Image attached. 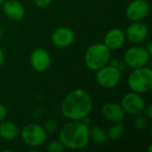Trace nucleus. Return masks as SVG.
Listing matches in <instances>:
<instances>
[{
  "label": "nucleus",
  "mask_w": 152,
  "mask_h": 152,
  "mask_svg": "<svg viewBox=\"0 0 152 152\" xmlns=\"http://www.w3.org/2000/svg\"><path fill=\"white\" fill-rule=\"evenodd\" d=\"M93 110V99L84 89H74L69 92L61 104V112L69 120L81 121L90 115Z\"/></svg>",
  "instance_id": "obj_1"
},
{
  "label": "nucleus",
  "mask_w": 152,
  "mask_h": 152,
  "mask_svg": "<svg viewBox=\"0 0 152 152\" xmlns=\"http://www.w3.org/2000/svg\"><path fill=\"white\" fill-rule=\"evenodd\" d=\"M59 140L66 149L72 151L82 150L88 145L90 141L89 126L82 121L70 120L60 129Z\"/></svg>",
  "instance_id": "obj_2"
},
{
  "label": "nucleus",
  "mask_w": 152,
  "mask_h": 152,
  "mask_svg": "<svg viewBox=\"0 0 152 152\" xmlns=\"http://www.w3.org/2000/svg\"><path fill=\"white\" fill-rule=\"evenodd\" d=\"M110 59L111 51L103 43H95L91 45L86 49L84 56L86 66L93 71H96L109 64Z\"/></svg>",
  "instance_id": "obj_3"
},
{
  "label": "nucleus",
  "mask_w": 152,
  "mask_h": 152,
  "mask_svg": "<svg viewBox=\"0 0 152 152\" xmlns=\"http://www.w3.org/2000/svg\"><path fill=\"white\" fill-rule=\"evenodd\" d=\"M126 82L130 91L140 94H147L152 88V69L147 66L133 69Z\"/></svg>",
  "instance_id": "obj_4"
},
{
  "label": "nucleus",
  "mask_w": 152,
  "mask_h": 152,
  "mask_svg": "<svg viewBox=\"0 0 152 152\" xmlns=\"http://www.w3.org/2000/svg\"><path fill=\"white\" fill-rule=\"evenodd\" d=\"M20 135L26 145L31 148H38L46 142L48 134L44 126L36 123H30L27 124L20 131Z\"/></svg>",
  "instance_id": "obj_5"
},
{
  "label": "nucleus",
  "mask_w": 152,
  "mask_h": 152,
  "mask_svg": "<svg viewBox=\"0 0 152 152\" xmlns=\"http://www.w3.org/2000/svg\"><path fill=\"white\" fill-rule=\"evenodd\" d=\"M151 53L144 46L135 45L127 48L123 56V61L126 67L130 69H137L147 66L150 59Z\"/></svg>",
  "instance_id": "obj_6"
},
{
  "label": "nucleus",
  "mask_w": 152,
  "mask_h": 152,
  "mask_svg": "<svg viewBox=\"0 0 152 152\" xmlns=\"http://www.w3.org/2000/svg\"><path fill=\"white\" fill-rule=\"evenodd\" d=\"M122 71L110 64L96 70L95 80L97 84L104 89H113L120 82Z\"/></svg>",
  "instance_id": "obj_7"
},
{
  "label": "nucleus",
  "mask_w": 152,
  "mask_h": 152,
  "mask_svg": "<svg viewBox=\"0 0 152 152\" xmlns=\"http://www.w3.org/2000/svg\"><path fill=\"white\" fill-rule=\"evenodd\" d=\"M120 104L126 113L133 116L142 113L146 106V102L142 94L133 91H130L123 95Z\"/></svg>",
  "instance_id": "obj_8"
},
{
  "label": "nucleus",
  "mask_w": 152,
  "mask_h": 152,
  "mask_svg": "<svg viewBox=\"0 0 152 152\" xmlns=\"http://www.w3.org/2000/svg\"><path fill=\"white\" fill-rule=\"evenodd\" d=\"M126 39L133 45H140L147 40L149 28L142 21H133L125 30Z\"/></svg>",
  "instance_id": "obj_9"
},
{
  "label": "nucleus",
  "mask_w": 152,
  "mask_h": 152,
  "mask_svg": "<svg viewBox=\"0 0 152 152\" xmlns=\"http://www.w3.org/2000/svg\"><path fill=\"white\" fill-rule=\"evenodd\" d=\"M150 4L144 0H133L126 8V15L131 21H142L150 13Z\"/></svg>",
  "instance_id": "obj_10"
},
{
  "label": "nucleus",
  "mask_w": 152,
  "mask_h": 152,
  "mask_svg": "<svg viewBox=\"0 0 152 152\" xmlns=\"http://www.w3.org/2000/svg\"><path fill=\"white\" fill-rule=\"evenodd\" d=\"M29 62L34 70L45 72L51 67L52 58L47 50L44 48H36L30 54Z\"/></svg>",
  "instance_id": "obj_11"
},
{
  "label": "nucleus",
  "mask_w": 152,
  "mask_h": 152,
  "mask_svg": "<svg viewBox=\"0 0 152 152\" xmlns=\"http://www.w3.org/2000/svg\"><path fill=\"white\" fill-rule=\"evenodd\" d=\"M101 113L102 117L112 123L122 122L126 118V112L120 103L114 102H105L102 105Z\"/></svg>",
  "instance_id": "obj_12"
},
{
  "label": "nucleus",
  "mask_w": 152,
  "mask_h": 152,
  "mask_svg": "<svg viewBox=\"0 0 152 152\" xmlns=\"http://www.w3.org/2000/svg\"><path fill=\"white\" fill-rule=\"evenodd\" d=\"M51 40L56 47L66 48L74 43L75 33L70 28L59 27L53 32Z\"/></svg>",
  "instance_id": "obj_13"
},
{
  "label": "nucleus",
  "mask_w": 152,
  "mask_h": 152,
  "mask_svg": "<svg viewBox=\"0 0 152 152\" xmlns=\"http://www.w3.org/2000/svg\"><path fill=\"white\" fill-rule=\"evenodd\" d=\"M1 6L4 14L9 20L19 21L25 17V7L19 0H5Z\"/></svg>",
  "instance_id": "obj_14"
},
{
  "label": "nucleus",
  "mask_w": 152,
  "mask_h": 152,
  "mask_svg": "<svg viewBox=\"0 0 152 152\" xmlns=\"http://www.w3.org/2000/svg\"><path fill=\"white\" fill-rule=\"evenodd\" d=\"M125 31L118 28H114L108 30L103 38V44L110 50H118L126 43Z\"/></svg>",
  "instance_id": "obj_15"
},
{
  "label": "nucleus",
  "mask_w": 152,
  "mask_h": 152,
  "mask_svg": "<svg viewBox=\"0 0 152 152\" xmlns=\"http://www.w3.org/2000/svg\"><path fill=\"white\" fill-rule=\"evenodd\" d=\"M20 135L18 126L12 121L0 122V138L4 141H14Z\"/></svg>",
  "instance_id": "obj_16"
},
{
  "label": "nucleus",
  "mask_w": 152,
  "mask_h": 152,
  "mask_svg": "<svg viewBox=\"0 0 152 152\" xmlns=\"http://www.w3.org/2000/svg\"><path fill=\"white\" fill-rule=\"evenodd\" d=\"M89 139L95 144H103L108 140L107 133L99 126H92L89 127Z\"/></svg>",
  "instance_id": "obj_17"
},
{
  "label": "nucleus",
  "mask_w": 152,
  "mask_h": 152,
  "mask_svg": "<svg viewBox=\"0 0 152 152\" xmlns=\"http://www.w3.org/2000/svg\"><path fill=\"white\" fill-rule=\"evenodd\" d=\"M107 137L110 141H118L125 133V126L122 122L113 123L106 131Z\"/></svg>",
  "instance_id": "obj_18"
},
{
  "label": "nucleus",
  "mask_w": 152,
  "mask_h": 152,
  "mask_svg": "<svg viewBox=\"0 0 152 152\" xmlns=\"http://www.w3.org/2000/svg\"><path fill=\"white\" fill-rule=\"evenodd\" d=\"M148 124H149V119L142 113H140V114H137L134 116V126L137 130L142 131V130L146 129L148 126Z\"/></svg>",
  "instance_id": "obj_19"
},
{
  "label": "nucleus",
  "mask_w": 152,
  "mask_h": 152,
  "mask_svg": "<svg viewBox=\"0 0 152 152\" xmlns=\"http://www.w3.org/2000/svg\"><path fill=\"white\" fill-rule=\"evenodd\" d=\"M44 128L47 132V134H53L55 133L59 128L58 121L54 118H49L47 119L44 124Z\"/></svg>",
  "instance_id": "obj_20"
},
{
  "label": "nucleus",
  "mask_w": 152,
  "mask_h": 152,
  "mask_svg": "<svg viewBox=\"0 0 152 152\" xmlns=\"http://www.w3.org/2000/svg\"><path fill=\"white\" fill-rule=\"evenodd\" d=\"M46 150L49 152H62L66 150V148L63 146V144L59 140V141L50 142L46 147Z\"/></svg>",
  "instance_id": "obj_21"
},
{
  "label": "nucleus",
  "mask_w": 152,
  "mask_h": 152,
  "mask_svg": "<svg viewBox=\"0 0 152 152\" xmlns=\"http://www.w3.org/2000/svg\"><path fill=\"white\" fill-rule=\"evenodd\" d=\"M53 0H33L35 5L38 8H45L49 6L53 3Z\"/></svg>",
  "instance_id": "obj_22"
},
{
  "label": "nucleus",
  "mask_w": 152,
  "mask_h": 152,
  "mask_svg": "<svg viewBox=\"0 0 152 152\" xmlns=\"http://www.w3.org/2000/svg\"><path fill=\"white\" fill-rule=\"evenodd\" d=\"M142 114L149 119V120H151L152 118V106L151 105H147L146 104V106H145V108H144V110H143V111H142Z\"/></svg>",
  "instance_id": "obj_23"
},
{
  "label": "nucleus",
  "mask_w": 152,
  "mask_h": 152,
  "mask_svg": "<svg viewBox=\"0 0 152 152\" xmlns=\"http://www.w3.org/2000/svg\"><path fill=\"white\" fill-rule=\"evenodd\" d=\"M7 116V109L4 105L0 103V122L5 120Z\"/></svg>",
  "instance_id": "obj_24"
},
{
  "label": "nucleus",
  "mask_w": 152,
  "mask_h": 152,
  "mask_svg": "<svg viewBox=\"0 0 152 152\" xmlns=\"http://www.w3.org/2000/svg\"><path fill=\"white\" fill-rule=\"evenodd\" d=\"M145 42V45H144V47L148 50V52L151 54L152 53V44H151V40H148V41H144Z\"/></svg>",
  "instance_id": "obj_25"
},
{
  "label": "nucleus",
  "mask_w": 152,
  "mask_h": 152,
  "mask_svg": "<svg viewBox=\"0 0 152 152\" xmlns=\"http://www.w3.org/2000/svg\"><path fill=\"white\" fill-rule=\"evenodd\" d=\"M4 51L0 47V68L4 64Z\"/></svg>",
  "instance_id": "obj_26"
},
{
  "label": "nucleus",
  "mask_w": 152,
  "mask_h": 152,
  "mask_svg": "<svg viewBox=\"0 0 152 152\" xmlns=\"http://www.w3.org/2000/svg\"><path fill=\"white\" fill-rule=\"evenodd\" d=\"M81 121H82L85 125H86V126H88L91 125V118H90V117H89V116H87V117L84 118Z\"/></svg>",
  "instance_id": "obj_27"
},
{
  "label": "nucleus",
  "mask_w": 152,
  "mask_h": 152,
  "mask_svg": "<svg viewBox=\"0 0 152 152\" xmlns=\"http://www.w3.org/2000/svg\"><path fill=\"white\" fill-rule=\"evenodd\" d=\"M2 36H3V30H2V28L0 27V40L2 38Z\"/></svg>",
  "instance_id": "obj_28"
},
{
  "label": "nucleus",
  "mask_w": 152,
  "mask_h": 152,
  "mask_svg": "<svg viewBox=\"0 0 152 152\" xmlns=\"http://www.w3.org/2000/svg\"><path fill=\"white\" fill-rule=\"evenodd\" d=\"M4 1H5V0H0V6H1L2 4H3V3H4Z\"/></svg>",
  "instance_id": "obj_29"
},
{
  "label": "nucleus",
  "mask_w": 152,
  "mask_h": 152,
  "mask_svg": "<svg viewBox=\"0 0 152 152\" xmlns=\"http://www.w3.org/2000/svg\"><path fill=\"white\" fill-rule=\"evenodd\" d=\"M144 1H148V0H144Z\"/></svg>",
  "instance_id": "obj_30"
}]
</instances>
